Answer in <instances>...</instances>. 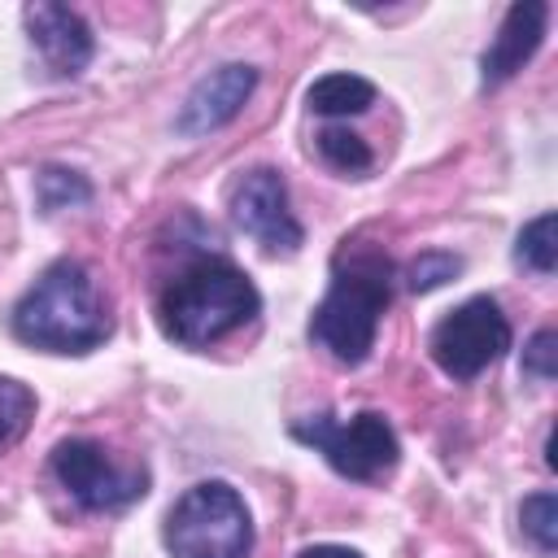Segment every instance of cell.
Masks as SVG:
<instances>
[{
	"instance_id": "d6986e66",
	"label": "cell",
	"mask_w": 558,
	"mask_h": 558,
	"mask_svg": "<svg viewBox=\"0 0 558 558\" xmlns=\"http://www.w3.org/2000/svg\"><path fill=\"white\" fill-rule=\"evenodd\" d=\"M558 336L545 327V331H536L532 340H527V349H523V371L532 375V379H554L558 375Z\"/></svg>"
},
{
	"instance_id": "e0dca14e",
	"label": "cell",
	"mask_w": 558,
	"mask_h": 558,
	"mask_svg": "<svg viewBox=\"0 0 558 558\" xmlns=\"http://www.w3.org/2000/svg\"><path fill=\"white\" fill-rule=\"evenodd\" d=\"M92 192L87 183L74 174V170H61V166H48L39 174V205L52 214V209H70V205H83Z\"/></svg>"
},
{
	"instance_id": "52a82bcc",
	"label": "cell",
	"mask_w": 558,
	"mask_h": 558,
	"mask_svg": "<svg viewBox=\"0 0 558 558\" xmlns=\"http://www.w3.org/2000/svg\"><path fill=\"white\" fill-rule=\"evenodd\" d=\"M52 475L87 510H122L148 493V471L122 466L96 440H61L52 449Z\"/></svg>"
},
{
	"instance_id": "277c9868",
	"label": "cell",
	"mask_w": 558,
	"mask_h": 558,
	"mask_svg": "<svg viewBox=\"0 0 558 558\" xmlns=\"http://www.w3.org/2000/svg\"><path fill=\"white\" fill-rule=\"evenodd\" d=\"M166 549L174 558H248L253 519L231 484H196L166 514Z\"/></svg>"
},
{
	"instance_id": "8992f818",
	"label": "cell",
	"mask_w": 558,
	"mask_h": 558,
	"mask_svg": "<svg viewBox=\"0 0 558 558\" xmlns=\"http://www.w3.org/2000/svg\"><path fill=\"white\" fill-rule=\"evenodd\" d=\"M510 349V323L493 296H471L432 331V357L453 379H475Z\"/></svg>"
},
{
	"instance_id": "6da1fadb",
	"label": "cell",
	"mask_w": 558,
	"mask_h": 558,
	"mask_svg": "<svg viewBox=\"0 0 558 558\" xmlns=\"http://www.w3.org/2000/svg\"><path fill=\"white\" fill-rule=\"evenodd\" d=\"M392 301V262L379 248H340L331 266V288L314 310L310 336L336 362L357 366L375 349L379 314Z\"/></svg>"
},
{
	"instance_id": "4fadbf2b",
	"label": "cell",
	"mask_w": 558,
	"mask_h": 558,
	"mask_svg": "<svg viewBox=\"0 0 558 558\" xmlns=\"http://www.w3.org/2000/svg\"><path fill=\"white\" fill-rule=\"evenodd\" d=\"M318 153H323V161L327 166H336V170H344V174H362V170H371V148H366V140L362 135H353L349 126H323L318 131Z\"/></svg>"
},
{
	"instance_id": "7c38bea8",
	"label": "cell",
	"mask_w": 558,
	"mask_h": 558,
	"mask_svg": "<svg viewBox=\"0 0 558 558\" xmlns=\"http://www.w3.org/2000/svg\"><path fill=\"white\" fill-rule=\"evenodd\" d=\"M310 109L314 113H362L375 100V87L362 74H327L310 87Z\"/></svg>"
},
{
	"instance_id": "9a60e30c",
	"label": "cell",
	"mask_w": 558,
	"mask_h": 558,
	"mask_svg": "<svg viewBox=\"0 0 558 558\" xmlns=\"http://www.w3.org/2000/svg\"><path fill=\"white\" fill-rule=\"evenodd\" d=\"M514 257H519L523 266H532L536 275H549V270H554V262H558L554 214H541L536 222H527V227L519 231V248H514Z\"/></svg>"
},
{
	"instance_id": "ac0fdd59",
	"label": "cell",
	"mask_w": 558,
	"mask_h": 558,
	"mask_svg": "<svg viewBox=\"0 0 558 558\" xmlns=\"http://www.w3.org/2000/svg\"><path fill=\"white\" fill-rule=\"evenodd\" d=\"M462 270V262L453 257V253H423V257H414L410 262V270H405V283H410V292H432V288H440L445 279H453Z\"/></svg>"
},
{
	"instance_id": "ba28073f",
	"label": "cell",
	"mask_w": 558,
	"mask_h": 558,
	"mask_svg": "<svg viewBox=\"0 0 558 558\" xmlns=\"http://www.w3.org/2000/svg\"><path fill=\"white\" fill-rule=\"evenodd\" d=\"M231 218L270 253H292L301 244V222L288 209V183L279 170H248L231 192Z\"/></svg>"
},
{
	"instance_id": "ffe728a7",
	"label": "cell",
	"mask_w": 558,
	"mask_h": 558,
	"mask_svg": "<svg viewBox=\"0 0 558 558\" xmlns=\"http://www.w3.org/2000/svg\"><path fill=\"white\" fill-rule=\"evenodd\" d=\"M296 558H362V554H353V549H344V545H310V549H301Z\"/></svg>"
},
{
	"instance_id": "2e32d148",
	"label": "cell",
	"mask_w": 558,
	"mask_h": 558,
	"mask_svg": "<svg viewBox=\"0 0 558 558\" xmlns=\"http://www.w3.org/2000/svg\"><path fill=\"white\" fill-rule=\"evenodd\" d=\"M519 519H523V532L532 536V545L541 554H554V545H558V497L554 493L527 497L523 510H519Z\"/></svg>"
},
{
	"instance_id": "3957f363",
	"label": "cell",
	"mask_w": 558,
	"mask_h": 558,
	"mask_svg": "<svg viewBox=\"0 0 558 558\" xmlns=\"http://www.w3.org/2000/svg\"><path fill=\"white\" fill-rule=\"evenodd\" d=\"M13 331L35 349L87 353L109 336V310L78 262H57L17 301Z\"/></svg>"
},
{
	"instance_id": "5b68a950",
	"label": "cell",
	"mask_w": 558,
	"mask_h": 558,
	"mask_svg": "<svg viewBox=\"0 0 558 558\" xmlns=\"http://www.w3.org/2000/svg\"><path fill=\"white\" fill-rule=\"evenodd\" d=\"M292 436L314 445L327 458V466L349 480H379L384 471L397 466V432L375 410H362L349 423L336 414H314V418H301Z\"/></svg>"
},
{
	"instance_id": "9c48e42d",
	"label": "cell",
	"mask_w": 558,
	"mask_h": 558,
	"mask_svg": "<svg viewBox=\"0 0 558 558\" xmlns=\"http://www.w3.org/2000/svg\"><path fill=\"white\" fill-rule=\"evenodd\" d=\"M22 17H26V31H31L35 52L44 57V70L52 78L83 74V65L92 61V31H87V22L74 9L35 0V4L22 9Z\"/></svg>"
},
{
	"instance_id": "8fae6325",
	"label": "cell",
	"mask_w": 558,
	"mask_h": 558,
	"mask_svg": "<svg viewBox=\"0 0 558 558\" xmlns=\"http://www.w3.org/2000/svg\"><path fill=\"white\" fill-rule=\"evenodd\" d=\"M545 17H549L545 4H510V13H506V22H501L497 39L488 44V52H484V61H480L484 87H497V83H506V78H514V74L523 70V61H527V57L541 48V39H545Z\"/></svg>"
},
{
	"instance_id": "7a4b0ae2",
	"label": "cell",
	"mask_w": 558,
	"mask_h": 558,
	"mask_svg": "<svg viewBox=\"0 0 558 558\" xmlns=\"http://www.w3.org/2000/svg\"><path fill=\"white\" fill-rule=\"evenodd\" d=\"M257 305L262 296L240 266H231L227 257H201L170 279V288L157 301V314L170 340L196 349L244 327L257 314Z\"/></svg>"
},
{
	"instance_id": "30bf717a",
	"label": "cell",
	"mask_w": 558,
	"mask_h": 558,
	"mask_svg": "<svg viewBox=\"0 0 558 558\" xmlns=\"http://www.w3.org/2000/svg\"><path fill=\"white\" fill-rule=\"evenodd\" d=\"M253 87H257V70H253V65H244V61L218 65L214 74H205V78L192 87V96L183 100L174 126H179L183 135H209V131L227 126V122L240 113V105L253 96Z\"/></svg>"
},
{
	"instance_id": "5bb4252c",
	"label": "cell",
	"mask_w": 558,
	"mask_h": 558,
	"mask_svg": "<svg viewBox=\"0 0 558 558\" xmlns=\"http://www.w3.org/2000/svg\"><path fill=\"white\" fill-rule=\"evenodd\" d=\"M35 418V392L9 375H0V445L17 440Z\"/></svg>"
}]
</instances>
